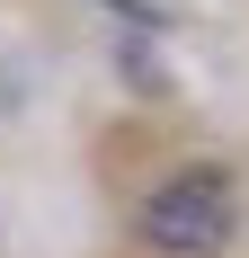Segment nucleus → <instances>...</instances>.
Masks as SVG:
<instances>
[{
  "label": "nucleus",
  "mask_w": 249,
  "mask_h": 258,
  "mask_svg": "<svg viewBox=\"0 0 249 258\" xmlns=\"http://www.w3.org/2000/svg\"><path fill=\"white\" fill-rule=\"evenodd\" d=\"M107 9H116L134 36H160V27H178V18H169V0H107Z\"/></svg>",
  "instance_id": "f03ea898"
},
{
  "label": "nucleus",
  "mask_w": 249,
  "mask_h": 258,
  "mask_svg": "<svg viewBox=\"0 0 249 258\" xmlns=\"http://www.w3.org/2000/svg\"><path fill=\"white\" fill-rule=\"evenodd\" d=\"M125 72H134V80H143V89H151V98H160V62H151V53H143V45H125Z\"/></svg>",
  "instance_id": "7ed1b4c3"
},
{
  "label": "nucleus",
  "mask_w": 249,
  "mask_h": 258,
  "mask_svg": "<svg viewBox=\"0 0 249 258\" xmlns=\"http://www.w3.org/2000/svg\"><path fill=\"white\" fill-rule=\"evenodd\" d=\"M231 232H240V196H231V169L196 160L143 196V240L160 258H223Z\"/></svg>",
  "instance_id": "f257e3e1"
}]
</instances>
